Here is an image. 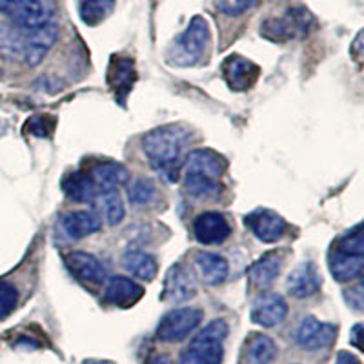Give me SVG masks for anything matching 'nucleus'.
Segmentation results:
<instances>
[{
    "instance_id": "nucleus-5",
    "label": "nucleus",
    "mask_w": 364,
    "mask_h": 364,
    "mask_svg": "<svg viewBox=\"0 0 364 364\" xmlns=\"http://www.w3.org/2000/svg\"><path fill=\"white\" fill-rule=\"evenodd\" d=\"M55 11V0H0V13H4L22 29H37L51 24Z\"/></svg>"
},
{
    "instance_id": "nucleus-6",
    "label": "nucleus",
    "mask_w": 364,
    "mask_h": 364,
    "mask_svg": "<svg viewBox=\"0 0 364 364\" xmlns=\"http://www.w3.org/2000/svg\"><path fill=\"white\" fill-rule=\"evenodd\" d=\"M203 321V311L199 308H177L161 318L157 326V337L164 343H178L186 339Z\"/></svg>"
},
{
    "instance_id": "nucleus-28",
    "label": "nucleus",
    "mask_w": 364,
    "mask_h": 364,
    "mask_svg": "<svg viewBox=\"0 0 364 364\" xmlns=\"http://www.w3.org/2000/svg\"><path fill=\"white\" fill-rule=\"evenodd\" d=\"M157 188L151 178H135L128 186V200L135 206H144L154 200Z\"/></svg>"
},
{
    "instance_id": "nucleus-34",
    "label": "nucleus",
    "mask_w": 364,
    "mask_h": 364,
    "mask_svg": "<svg viewBox=\"0 0 364 364\" xmlns=\"http://www.w3.org/2000/svg\"><path fill=\"white\" fill-rule=\"evenodd\" d=\"M344 299H346L348 306L353 308L355 311H363V308H364L363 282H357V284L352 286L350 290L344 291Z\"/></svg>"
},
{
    "instance_id": "nucleus-11",
    "label": "nucleus",
    "mask_w": 364,
    "mask_h": 364,
    "mask_svg": "<svg viewBox=\"0 0 364 364\" xmlns=\"http://www.w3.org/2000/svg\"><path fill=\"white\" fill-rule=\"evenodd\" d=\"M197 294V282L190 268L184 264H173L164 277L162 301L184 302Z\"/></svg>"
},
{
    "instance_id": "nucleus-38",
    "label": "nucleus",
    "mask_w": 364,
    "mask_h": 364,
    "mask_svg": "<svg viewBox=\"0 0 364 364\" xmlns=\"http://www.w3.org/2000/svg\"><path fill=\"white\" fill-rule=\"evenodd\" d=\"M360 41H363V35H357V38H355V58L357 60H360Z\"/></svg>"
},
{
    "instance_id": "nucleus-19",
    "label": "nucleus",
    "mask_w": 364,
    "mask_h": 364,
    "mask_svg": "<svg viewBox=\"0 0 364 364\" xmlns=\"http://www.w3.org/2000/svg\"><path fill=\"white\" fill-rule=\"evenodd\" d=\"M277 344L268 336L250 333L240 348L239 364H272L277 357Z\"/></svg>"
},
{
    "instance_id": "nucleus-33",
    "label": "nucleus",
    "mask_w": 364,
    "mask_h": 364,
    "mask_svg": "<svg viewBox=\"0 0 364 364\" xmlns=\"http://www.w3.org/2000/svg\"><path fill=\"white\" fill-rule=\"evenodd\" d=\"M259 0H232V2H220L219 9L226 15H240V13L248 11L253 6H257Z\"/></svg>"
},
{
    "instance_id": "nucleus-23",
    "label": "nucleus",
    "mask_w": 364,
    "mask_h": 364,
    "mask_svg": "<svg viewBox=\"0 0 364 364\" xmlns=\"http://www.w3.org/2000/svg\"><path fill=\"white\" fill-rule=\"evenodd\" d=\"M328 266H330L331 277L339 282H350L357 279L363 272L364 257L363 255H348V253L337 252L331 248L328 255Z\"/></svg>"
},
{
    "instance_id": "nucleus-25",
    "label": "nucleus",
    "mask_w": 364,
    "mask_h": 364,
    "mask_svg": "<svg viewBox=\"0 0 364 364\" xmlns=\"http://www.w3.org/2000/svg\"><path fill=\"white\" fill-rule=\"evenodd\" d=\"M195 266L199 269V275L208 286L223 284L228 277V261L223 255L210 252H200L195 257Z\"/></svg>"
},
{
    "instance_id": "nucleus-39",
    "label": "nucleus",
    "mask_w": 364,
    "mask_h": 364,
    "mask_svg": "<svg viewBox=\"0 0 364 364\" xmlns=\"http://www.w3.org/2000/svg\"><path fill=\"white\" fill-rule=\"evenodd\" d=\"M82 364H113V363H108V360H86V363Z\"/></svg>"
},
{
    "instance_id": "nucleus-18",
    "label": "nucleus",
    "mask_w": 364,
    "mask_h": 364,
    "mask_svg": "<svg viewBox=\"0 0 364 364\" xmlns=\"http://www.w3.org/2000/svg\"><path fill=\"white\" fill-rule=\"evenodd\" d=\"M58 28L55 24H48L44 28L28 29V42H26L24 60L29 66H38L51 50V46L57 42Z\"/></svg>"
},
{
    "instance_id": "nucleus-10",
    "label": "nucleus",
    "mask_w": 364,
    "mask_h": 364,
    "mask_svg": "<svg viewBox=\"0 0 364 364\" xmlns=\"http://www.w3.org/2000/svg\"><path fill=\"white\" fill-rule=\"evenodd\" d=\"M136 82V70L133 58L113 55L108 68V84L120 106H126V99Z\"/></svg>"
},
{
    "instance_id": "nucleus-27",
    "label": "nucleus",
    "mask_w": 364,
    "mask_h": 364,
    "mask_svg": "<svg viewBox=\"0 0 364 364\" xmlns=\"http://www.w3.org/2000/svg\"><path fill=\"white\" fill-rule=\"evenodd\" d=\"M115 0H82L80 2V18L84 24L97 26L112 15Z\"/></svg>"
},
{
    "instance_id": "nucleus-24",
    "label": "nucleus",
    "mask_w": 364,
    "mask_h": 364,
    "mask_svg": "<svg viewBox=\"0 0 364 364\" xmlns=\"http://www.w3.org/2000/svg\"><path fill=\"white\" fill-rule=\"evenodd\" d=\"M122 266L126 272L141 281H154L157 277V259L142 250H128L122 255Z\"/></svg>"
},
{
    "instance_id": "nucleus-14",
    "label": "nucleus",
    "mask_w": 364,
    "mask_h": 364,
    "mask_svg": "<svg viewBox=\"0 0 364 364\" xmlns=\"http://www.w3.org/2000/svg\"><path fill=\"white\" fill-rule=\"evenodd\" d=\"M288 315V304L279 294H262L252 306V321L262 328L281 324Z\"/></svg>"
},
{
    "instance_id": "nucleus-37",
    "label": "nucleus",
    "mask_w": 364,
    "mask_h": 364,
    "mask_svg": "<svg viewBox=\"0 0 364 364\" xmlns=\"http://www.w3.org/2000/svg\"><path fill=\"white\" fill-rule=\"evenodd\" d=\"M144 364H171L170 357L162 355V353H154V355H149L146 359Z\"/></svg>"
},
{
    "instance_id": "nucleus-8",
    "label": "nucleus",
    "mask_w": 364,
    "mask_h": 364,
    "mask_svg": "<svg viewBox=\"0 0 364 364\" xmlns=\"http://www.w3.org/2000/svg\"><path fill=\"white\" fill-rule=\"evenodd\" d=\"M337 326L331 323H323L314 315H308L301 321L297 331H295V341L302 350H324L336 343Z\"/></svg>"
},
{
    "instance_id": "nucleus-17",
    "label": "nucleus",
    "mask_w": 364,
    "mask_h": 364,
    "mask_svg": "<svg viewBox=\"0 0 364 364\" xmlns=\"http://www.w3.org/2000/svg\"><path fill=\"white\" fill-rule=\"evenodd\" d=\"M288 291L295 299H306L317 294L323 286V279L314 262H302L288 275Z\"/></svg>"
},
{
    "instance_id": "nucleus-3",
    "label": "nucleus",
    "mask_w": 364,
    "mask_h": 364,
    "mask_svg": "<svg viewBox=\"0 0 364 364\" xmlns=\"http://www.w3.org/2000/svg\"><path fill=\"white\" fill-rule=\"evenodd\" d=\"M228 323L224 318L211 321L200 330L190 346L182 352L181 364H220L224 357V341L228 337Z\"/></svg>"
},
{
    "instance_id": "nucleus-15",
    "label": "nucleus",
    "mask_w": 364,
    "mask_h": 364,
    "mask_svg": "<svg viewBox=\"0 0 364 364\" xmlns=\"http://www.w3.org/2000/svg\"><path fill=\"white\" fill-rule=\"evenodd\" d=\"M64 262H66L68 269L73 273L75 277L82 282L102 284L108 279V272H106L104 264L91 253L71 252L64 257Z\"/></svg>"
},
{
    "instance_id": "nucleus-20",
    "label": "nucleus",
    "mask_w": 364,
    "mask_h": 364,
    "mask_svg": "<svg viewBox=\"0 0 364 364\" xmlns=\"http://www.w3.org/2000/svg\"><path fill=\"white\" fill-rule=\"evenodd\" d=\"M142 295H144V288L141 284H136L135 281L128 277L117 275V277H112L108 281L104 297L113 306L129 308L141 301Z\"/></svg>"
},
{
    "instance_id": "nucleus-21",
    "label": "nucleus",
    "mask_w": 364,
    "mask_h": 364,
    "mask_svg": "<svg viewBox=\"0 0 364 364\" xmlns=\"http://www.w3.org/2000/svg\"><path fill=\"white\" fill-rule=\"evenodd\" d=\"M90 177L95 182L97 190L104 193V191H117L120 186L128 184L129 171L117 162H100L91 168Z\"/></svg>"
},
{
    "instance_id": "nucleus-22",
    "label": "nucleus",
    "mask_w": 364,
    "mask_h": 364,
    "mask_svg": "<svg viewBox=\"0 0 364 364\" xmlns=\"http://www.w3.org/2000/svg\"><path fill=\"white\" fill-rule=\"evenodd\" d=\"M63 190L66 197L73 203H93L99 197L95 182L86 171H73L63 181Z\"/></svg>"
},
{
    "instance_id": "nucleus-30",
    "label": "nucleus",
    "mask_w": 364,
    "mask_h": 364,
    "mask_svg": "<svg viewBox=\"0 0 364 364\" xmlns=\"http://www.w3.org/2000/svg\"><path fill=\"white\" fill-rule=\"evenodd\" d=\"M57 128V120L51 115H35L26 122L24 132L37 139H50Z\"/></svg>"
},
{
    "instance_id": "nucleus-16",
    "label": "nucleus",
    "mask_w": 364,
    "mask_h": 364,
    "mask_svg": "<svg viewBox=\"0 0 364 364\" xmlns=\"http://www.w3.org/2000/svg\"><path fill=\"white\" fill-rule=\"evenodd\" d=\"M60 230L71 240H80L102 230V219L99 213L87 210L70 211L60 219Z\"/></svg>"
},
{
    "instance_id": "nucleus-4",
    "label": "nucleus",
    "mask_w": 364,
    "mask_h": 364,
    "mask_svg": "<svg viewBox=\"0 0 364 364\" xmlns=\"http://www.w3.org/2000/svg\"><path fill=\"white\" fill-rule=\"evenodd\" d=\"M210 42V26H208L206 18L197 15V17L191 18L186 31L171 46L170 60L177 66H191V64L199 63Z\"/></svg>"
},
{
    "instance_id": "nucleus-31",
    "label": "nucleus",
    "mask_w": 364,
    "mask_h": 364,
    "mask_svg": "<svg viewBox=\"0 0 364 364\" xmlns=\"http://www.w3.org/2000/svg\"><path fill=\"white\" fill-rule=\"evenodd\" d=\"M99 197L102 200L104 213H106V219L109 224L115 226L124 219V206H122V200H120L117 191H104V193H99Z\"/></svg>"
},
{
    "instance_id": "nucleus-1",
    "label": "nucleus",
    "mask_w": 364,
    "mask_h": 364,
    "mask_svg": "<svg viewBox=\"0 0 364 364\" xmlns=\"http://www.w3.org/2000/svg\"><path fill=\"white\" fill-rule=\"evenodd\" d=\"M190 141V132L181 124L155 128L142 139V149L149 164L166 182H177L182 170V151Z\"/></svg>"
},
{
    "instance_id": "nucleus-12",
    "label": "nucleus",
    "mask_w": 364,
    "mask_h": 364,
    "mask_svg": "<svg viewBox=\"0 0 364 364\" xmlns=\"http://www.w3.org/2000/svg\"><path fill=\"white\" fill-rule=\"evenodd\" d=\"M259 73V66L240 55H230L223 63V77L233 91H248L257 82Z\"/></svg>"
},
{
    "instance_id": "nucleus-9",
    "label": "nucleus",
    "mask_w": 364,
    "mask_h": 364,
    "mask_svg": "<svg viewBox=\"0 0 364 364\" xmlns=\"http://www.w3.org/2000/svg\"><path fill=\"white\" fill-rule=\"evenodd\" d=\"M246 226L253 232V235L262 242H277L288 230V223L279 215L277 211L268 208H257L250 215H246Z\"/></svg>"
},
{
    "instance_id": "nucleus-36",
    "label": "nucleus",
    "mask_w": 364,
    "mask_h": 364,
    "mask_svg": "<svg viewBox=\"0 0 364 364\" xmlns=\"http://www.w3.org/2000/svg\"><path fill=\"white\" fill-rule=\"evenodd\" d=\"M360 333H363V324L357 323L355 326L352 328V344L355 348H363V344H360Z\"/></svg>"
},
{
    "instance_id": "nucleus-29",
    "label": "nucleus",
    "mask_w": 364,
    "mask_h": 364,
    "mask_svg": "<svg viewBox=\"0 0 364 364\" xmlns=\"http://www.w3.org/2000/svg\"><path fill=\"white\" fill-rule=\"evenodd\" d=\"M333 250L337 252L348 253V255H363L364 246H363V226L357 224L352 230H348L344 235L333 242Z\"/></svg>"
},
{
    "instance_id": "nucleus-7",
    "label": "nucleus",
    "mask_w": 364,
    "mask_h": 364,
    "mask_svg": "<svg viewBox=\"0 0 364 364\" xmlns=\"http://www.w3.org/2000/svg\"><path fill=\"white\" fill-rule=\"evenodd\" d=\"M310 24H311L310 13H308L306 9L297 8V9H290V11L286 13L284 17L268 18V21L262 24L261 33L273 42L290 41V38H295L299 37V35L306 33Z\"/></svg>"
},
{
    "instance_id": "nucleus-26",
    "label": "nucleus",
    "mask_w": 364,
    "mask_h": 364,
    "mask_svg": "<svg viewBox=\"0 0 364 364\" xmlns=\"http://www.w3.org/2000/svg\"><path fill=\"white\" fill-rule=\"evenodd\" d=\"M282 268V255L279 253H266L261 257L252 268L248 269L250 281L257 286V288H268L275 282L279 277Z\"/></svg>"
},
{
    "instance_id": "nucleus-13",
    "label": "nucleus",
    "mask_w": 364,
    "mask_h": 364,
    "mask_svg": "<svg viewBox=\"0 0 364 364\" xmlns=\"http://www.w3.org/2000/svg\"><path fill=\"white\" fill-rule=\"evenodd\" d=\"M230 233L232 226L219 211H204L193 220V235L200 245H220Z\"/></svg>"
},
{
    "instance_id": "nucleus-35",
    "label": "nucleus",
    "mask_w": 364,
    "mask_h": 364,
    "mask_svg": "<svg viewBox=\"0 0 364 364\" xmlns=\"http://www.w3.org/2000/svg\"><path fill=\"white\" fill-rule=\"evenodd\" d=\"M336 364H360V360H359V357H355L353 353L339 352L337 353Z\"/></svg>"
},
{
    "instance_id": "nucleus-2",
    "label": "nucleus",
    "mask_w": 364,
    "mask_h": 364,
    "mask_svg": "<svg viewBox=\"0 0 364 364\" xmlns=\"http://www.w3.org/2000/svg\"><path fill=\"white\" fill-rule=\"evenodd\" d=\"M184 190L197 200H213L223 191L226 159L213 149H195L184 161Z\"/></svg>"
},
{
    "instance_id": "nucleus-32",
    "label": "nucleus",
    "mask_w": 364,
    "mask_h": 364,
    "mask_svg": "<svg viewBox=\"0 0 364 364\" xmlns=\"http://www.w3.org/2000/svg\"><path fill=\"white\" fill-rule=\"evenodd\" d=\"M18 302L17 288L8 281H0V321L15 311Z\"/></svg>"
}]
</instances>
